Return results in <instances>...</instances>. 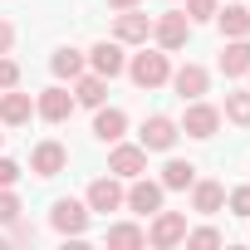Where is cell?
<instances>
[{"label": "cell", "instance_id": "obj_19", "mask_svg": "<svg viewBox=\"0 0 250 250\" xmlns=\"http://www.w3.org/2000/svg\"><path fill=\"white\" fill-rule=\"evenodd\" d=\"M216 25L226 30V40H245L250 35V10L245 5H226V10H216Z\"/></svg>", "mask_w": 250, "mask_h": 250}, {"label": "cell", "instance_id": "obj_15", "mask_svg": "<svg viewBox=\"0 0 250 250\" xmlns=\"http://www.w3.org/2000/svg\"><path fill=\"white\" fill-rule=\"evenodd\" d=\"M172 88L182 93V103H187V98H201V93H206V69H201V64H182V69L172 74Z\"/></svg>", "mask_w": 250, "mask_h": 250}, {"label": "cell", "instance_id": "obj_5", "mask_svg": "<svg viewBox=\"0 0 250 250\" xmlns=\"http://www.w3.org/2000/svg\"><path fill=\"white\" fill-rule=\"evenodd\" d=\"M108 172H113V177H128V182L143 177V172H147V147H128V143H118L113 157H108Z\"/></svg>", "mask_w": 250, "mask_h": 250}, {"label": "cell", "instance_id": "obj_16", "mask_svg": "<svg viewBox=\"0 0 250 250\" xmlns=\"http://www.w3.org/2000/svg\"><path fill=\"white\" fill-rule=\"evenodd\" d=\"M191 206H196L201 216H216V211L226 206V187H221V182H191Z\"/></svg>", "mask_w": 250, "mask_h": 250}, {"label": "cell", "instance_id": "obj_13", "mask_svg": "<svg viewBox=\"0 0 250 250\" xmlns=\"http://www.w3.org/2000/svg\"><path fill=\"white\" fill-rule=\"evenodd\" d=\"M118 206H123V187H118L113 177H98V182L88 187V211H103V216H108V211H118Z\"/></svg>", "mask_w": 250, "mask_h": 250}, {"label": "cell", "instance_id": "obj_6", "mask_svg": "<svg viewBox=\"0 0 250 250\" xmlns=\"http://www.w3.org/2000/svg\"><path fill=\"white\" fill-rule=\"evenodd\" d=\"M138 216H152V211H162V182H147V177H133V191L123 196Z\"/></svg>", "mask_w": 250, "mask_h": 250}, {"label": "cell", "instance_id": "obj_28", "mask_svg": "<svg viewBox=\"0 0 250 250\" xmlns=\"http://www.w3.org/2000/svg\"><path fill=\"white\" fill-rule=\"evenodd\" d=\"M20 83V64L15 59H0V88H15Z\"/></svg>", "mask_w": 250, "mask_h": 250}, {"label": "cell", "instance_id": "obj_14", "mask_svg": "<svg viewBox=\"0 0 250 250\" xmlns=\"http://www.w3.org/2000/svg\"><path fill=\"white\" fill-rule=\"evenodd\" d=\"M123 128H128V113L123 108H98V118H93V138L98 143H118Z\"/></svg>", "mask_w": 250, "mask_h": 250}, {"label": "cell", "instance_id": "obj_22", "mask_svg": "<svg viewBox=\"0 0 250 250\" xmlns=\"http://www.w3.org/2000/svg\"><path fill=\"white\" fill-rule=\"evenodd\" d=\"M49 69H54V79H79V74H83V54H79V49H59V54L49 59Z\"/></svg>", "mask_w": 250, "mask_h": 250}, {"label": "cell", "instance_id": "obj_31", "mask_svg": "<svg viewBox=\"0 0 250 250\" xmlns=\"http://www.w3.org/2000/svg\"><path fill=\"white\" fill-rule=\"evenodd\" d=\"M10 44H15V25L0 20V54H10Z\"/></svg>", "mask_w": 250, "mask_h": 250}, {"label": "cell", "instance_id": "obj_25", "mask_svg": "<svg viewBox=\"0 0 250 250\" xmlns=\"http://www.w3.org/2000/svg\"><path fill=\"white\" fill-rule=\"evenodd\" d=\"M20 216V201H15V191L10 187H0V226H10Z\"/></svg>", "mask_w": 250, "mask_h": 250}, {"label": "cell", "instance_id": "obj_26", "mask_svg": "<svg viewBox=\"0 0 250 250\" xmlns=\"http://www.w3.org/2000/svg\"><path fill=\"white\" fill-rule=\"evenodd\" d=\"M187 20H216V0H187Z\"/></svg>", "mask_w": 250, "mask_h": 250}, {"label": "cell", "instance_id": "obj_12", "mask_svg": "<svg viewBox=\"0 0 250 250\" xmlns=\"http://www.w3.org/2000/svg\"><path fill=\"white\" fill-rule=\"evenodd\" d=\"M88 59H93V74H103V79H118L123 69H128V59H123V44H93L88 49Z\"/></svg>", "mask_w": 250, "mask_h": 250}, {"label": "cell", "instance_id": "obj_21", "mask_svg": "<svg viewBox=\"0 0 250 250\" xmlns=\"http://www.w3.org/2000/svg\"><path fill=\"white\" fill-rule=\"evenodd\" d=\"M74 98L83 103V108H103V98H108V83H103V74H79V88H74Z\"/></svg>", "mask_w": 250, "mask_h": 250}, {"label": "cell", "instance_id": "obj_11", "mask_svg": "<svg viewBox=\"0 0 250 250\" xmlns=\"http://www.w3.org/2000/svg\"><path fill=\"white\" fill-rule=\"evenodd\" d=\"M49 221H54V230H64V235H83V230H88V211H83L79 201H69V196L54 201V216H49Z\"/></svg>", "mask_w": 250, "mask_h": 250}, {"label": "cell", "instance_id": "obj_8", "mask_svg": "<svg viewBox=\"0 0 250 250\" xmlns=\"http://www.w3.org/2000/svg\"><path fill=\"white\" fill-rule=\"evenodd\" d=\"M113 35H118V44H147L152 20H147L143 10H123V15H118V25H113Z\"/></svg>", "mask_w": 250, "mask_h": 250}, {"label": "cell", "instance_id": "obj_4", "mask_svg": "<svg viewBox=\"0 0 250 250\" xmlns=\"http://www.w3.org/2000/svg\"><path fill=\"white\" fill-rule=\"evenodd\" d=\"M177 133H182V128H177L172 118H162V113H152V118L143 123V147H147V152H172V143H177Z\"/></svg>", "mask_w": 250, "mask_h": 250}, {"label": "cell", "instance_id": "obj_30", "mask_svg": "<svg viewBox=\"0 0 250 250\" xmlns=\"http://www.w3.org/2000/svg\"><path fill=\"white\" fill-rule=\"evenodd\" d=\"M15 182H20V167L10 157H0V187H15Z\"/></svg>", "mask_w": 250, "mask_h": 250}, {"label": "cell", "instance_id": "obj_17", "mask_svg": "<svg viewBox=\"0 0 250 250\" xmlns=\"http://www.w3.org/2000/svg\"><path fill=\"white\" fill-rule=\"evenodd\" d=\"M221 74H226V79L250 74V40H230V44L221 49Z\"/></svg>", "mask_w": 250, "mask_h": 250}, {"label": "cell", "instance_id": "obj_23", "mask_svg": "<svg viewBox=\"0 0 250 250\" xmlns=\"http://www.w3.org/2000/svg\"><path fill=\"white\" fill-rule=\"evenodd\" d=\"M108 245L113 250H138V245H147V235L138 226H108Z\"/></svg>", "mask_w": 250, "mask_h": 250}, {"label": "cell", "instance_id": "obj_10", "mask_svg": "<svg viewBox=\"0 0 250 250\" xmlns=\"http://www.w3.org/2000/svg\"><path fill=\"white\" fill-rule=\"evenodd\" d=\"M35 113H40V118H49V123H64V118L74 113V93H64V88L54 83V88H44V93L35 98Z\"/></svg>", "mask_w": 250, "mask_h": 250}, {"label": "cell", "instance_id": "obj_20", "mask_svg": "<svg viewBox=\"0 0 250 250\" xmlns=\"http://www.w3.org/2000/svg\"><path fill=\"white\" fill-rule=\"evenodd\" d=\"M191 182H196V167H191V162L172 157V162L162 167V191H187Z\"/></svg>", "mask_w": 250, "mask_h": 250}, {"label": "cell", "instance_id": "obj_29", "mask_svg": "<svg viewBox=\"0 0 250 250\" xmlns=\"http://www.w3.org/2000/svg\"><path fill=\"white\" fill-rule=\"evenodd\" d=\"M230 211H235V216H250V187L230 191Z\"/></svg>", "mask_w": 250, "mask_h": 250}, {"label": "cell", "instance_id": "obj_7", "mask_svg": "<svg viewBox=\"0 0 250 250\" xmlns=\"http://www.w3.org/2000/svg\"><path fill=\"white\" fill-rule=\"evenodd\" d=\"M64 162H69V147H64V143H40L35 157H30V172H35V177H59Z\"/></svg>", "mask_w": 250, "mask_h": 250}, {"label": "cell", "instance_id": "obj_1", "mask_svg": "<svg viewBox=\"0 0 250 250\" xmlns=\"http://www.w3.org/2000/svg\"><path fill=\"white\" fill-rule=\"evenodd\" d=\"M128 74H133V83H138V88H162V83L172 79V64H167V54H157V49H143V54H133Z\"/></svg>", "mask_w": 250, "mask_h": 250}, {"label": "cell", "instance_id": "obj_3", "mask_svg": "<svg viewBox=\"0 0 250 250\" xmlns=\"http://www.w3.org/2000/svg\"><path fill=\"white\" fill-rule=\"evenodd\" d=\"M216 128H221V113H216L211 103H196V98H191V108H187V118H182V133H187V138H216Z\"/></svg>", "mask_w": 250, "mask_h": 250}, {"label": "cell", "instance_id": "obj_27", "mask_svg": "<svg viewBox=\"0 0 250 250\" xmlns=\"http://www.w3.org/2000/svg\"><path fill=\"white\" fill-rule=\"evenodd\" d=\"M187 245H221V230L201 226V230H187Z\"/></svg>", "mask_w": 250, "mask_h": 250}, {"label": "cell", "instance_id": "obj_9", "mask_svg": "<svg viewBox=\"0 0 250 250\" xmlns=\"http://www.w3.org/2000/svg\"><path fill=\"white\" fill-rule=\"evenodd\" d=\"M187 35H191V20H187V15H162V20L152 25V40H157L162 49H182Z\"/></svg>", "mask_w": 250, "mask_h": 250}, {"label": "cell", "instance_id": "obj_18", "mask_svg": "<svg viewBox=\"0 0 250 250\" xmlns=\"http://www.w3.org/2000/svg\"><path fill=\"white\" fill-rule=\"evenodd\" d=\"M30 113H35V103H30V93H5L0 98V123H5V128H20V123H30Z\"/></svg>", "mask_w": 250, "mask_h": 250}, {"label": "cell", "instance_id": "obj_32", "mask_svg": "<svg viewBox=\"0 0 250 250\" xmlns=\"http://www.w3.org/2000/svg\"><path fill=\"white\" fill-rule=\"evenodd\" d=\"M108 5H118V10H133V5H138V0H108Z\"/></svg>", "mask_w": 250, "mask_h": 250}, {"label": "cell", "instance_id": "obj_33", "mask_svg": "<svg viewBox=\"0 0 250 250\" xmlns=\"http://www.w3.org/2000/svg\"><path fill=\"white\" fill-rule=\"evenodd\" d=\"M0 143H5V133H0Z\"/></svg>", "mask_w": 250, "mask_h": 250}, {"label": "cell", "instance_id": "obj_24", "mask_svg": "<svg viewBox=\"0 0 250 250\" xmlns=\"http://www.w3.org/2000/svg\"><path fill=\"white\" fill-rule=\"evenodd\" d=\"M226 118L250 128V93H226Z\"/></svg>", "mask_w": 250, "mask_h": 250}, {"label": "cell", "instance_id": "obj_2", "mask_svg": "<svg viewBox=\"0 0 250 250\" xmlns=\"http://www.w3.org/2000/svg\"><path fill=\"white\" fill-rule=\"evenodd\" d=\"M147 240L152 245H182L187 240V216L182 211H157V221H152V230H147Z\"/></svg>", "mask_w": 250, "mask_h": 250}]
</instances>
